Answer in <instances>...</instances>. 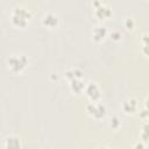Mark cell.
I'll list each match as a JSON object with an SVG mask.
<instances>
[{
  "instance_id": "1",
  "label": "cell",
  "mask_w": 149,
  "mask_h": 149,
  "mask_svg": "<svg viewBox=\"0 0 149 149\" xmlns=\"http://www.w3.org/2000/svg\"><path fill=\"white\" fill-rule=\"evenodd\" d=\"M31 17V13L28 8L23 6H16L13 8V12L10 14V21L14 26L19 28H23L28 24L29 20Z\"/></svg>"
},
{
  "instance_id": "2",
  "label": "cell",
  "mask_w": 149,
  "mask_h": 149,
  "mask_svg": "<svg viewBox=\"0 0 149 149\" xmlns=\"http://www.w3.org/2000/svg\"><path fill=\"white\" fill-rule=\"evenodd\" d=\"M7 65L12 72H22L28 65V58L24 55H12L7 58Z\"/></svg>"
},
{
  "instance_id": "3",
  "label": "cell",
  "mask_w": 149,
  "mask_h": 149,
  "mask_svg": "<svg viewBox=\"0 0 149 149\" xmlns=\"http://www.w3.org/2000/svg\"><path fill=\"white\" fill-rule=\"evenodd\" d=\"M86 112L95 119H101L106 114V106L102 102H92L91 101L86 105Z\"/></svg>"
},
{
  "instance_id": "4",
  "label": "cell",
  "mask_w": 149,
  "mask_h": 149,
  "mask_svg": "<svg viewBox=\"0 0 149 149\" xmlns=\"http://www.w3.org/2000/svg\"><path fill=\"white\" fill-rule=\"evenodd\" d=\"M93 6H94V15L98 19L104 20L112 15V9L106 3L101 2V1H94Z\"/></svg>"
},
{
  "instance_id": "5",
  "label": "cell",
  "mask_w": 149,
  "mask_h": 149,
  "mask_svg": "<svg viewBox=\"0 0 149 149\" xmlns=\"http://www.w3.org/2000/svg\"><path fill=\"white\" fill-rule=\"evenodd\" d=\"M85 93L87 95V98L90 99V101L92 102H99L100 98H101V92H100V88L99 86L95 84V83H88L86 86H85Z\"/></svg>"
},
{
  "instance_id": "6",
  "label": "cell",
  "mask_w": 149,
  "mask_h": 149,
  "mask_svg": "<svg viewBox=\"0 0 149 149\" xmlns=\"http://www.w3.org/2000/svg\"><path fill=\"white\" fill-rule=\"evenodd\" d=\"M58 22H59V19L57 14H55L54 12H47L42 16V23L48 28H56L58 26Z\"/></svg>"
},
{
  "instance_id": "7",
  "label": "cell",
  "mask_w": 149,
  "mask_h": 149,
  "mask_svg": "<svg viewBox=\"0 0 149 149\" xmlns=\"http://www.w3.org/2000/svg\"><path fill=\"white\" fill-rule=\"evenodd\" d=\"M139 109V102L135 98H128L122 102V111L126 114H134Z\"/></svg>"
},
{
  "instance_id": "8",
  "label": "cell",
  "mask_w": 149,
  "mask_h": 149,
  "mask_svg": "<svg viewBox=\"0 0 149 149\" xmlns=\"http://www.w3.org/2000/svg\"><path fill=\"white\" fill-rule=\"evenodd\" d=\"M3 147L5 149H21V142L20 139L16 135H7L3 142Z\"/></svg>"
},
{
  "instance_id": "9",
  "label": "cell",
  "mask_w": 149,
  "mask_h": 149,
  "mask_svg": "<svg viewBox=\"0 0 149 149\" xmlns=\"http://www.w3.org/2000/svg\"><path fill=\"white\" fill-rule=\"evenodd\" d=\"M107 28H106V26H104V24H98V26H95L94 28H93V30H92V37H93V40L95 41V42H100V41H102L106 36H107Z\"/></svg>"
},
{
  "instance_id": "10",
  "label": "cell",
  "mask_w": 149,
  "mask_h": 149,
  "mask_svg": "<svg viewBox=\"0 0 149 149\" xmlns=\"http://www.w3.org/2000/svg\"><path fill=\"white\" fill-rule=\"evenodd\" d=\"M64 77L71 81L73 79H81L83 77V71L78 68H71V69H68L65 72H64Z\"/></svg>"
},
{
  "instance_id": "11",
  "label": "cell",
  "mask_w": 149,
  "mask_h": 149,
  "mask_svg": "<svg viewBox=\"0 0 149 149\" xmlns=\"http://www.w3.org/2000/svg\"><path fill=\"white\" fill-rule=\"evenodd\" d=\"M70 88L73 93H81L85 90V84L81 79H73L70 81Z\"/></svg>"
},
{
  "instance_id": "12",
  "label": "cell",
  "mask_w": 149,
  "mask_h": 149,
  "mask_svg": "<svg viewBox=\"0 0 149 149\" xmlns=\"http://www.w3.org/2000/svg\"><path fill=\"white\" fill-rule=\"evenodd\" d=\"M140 140L143 142L149 141V122H144L141 127V133H140Z\"/></svg>"
},
{
  "instance_id": "13",
  "label": "cell",
  "mask_w": 149,
  "mask_h": 149,
  "mask_svg": "<svg viewBox=\"0 0 149 149\" xmlns=\"http://www.w3.org/2000/svg\"><path fill=\"white\" fill-rule=\"evenodd\" d=\"M109 126H111V128H113V129L120 128L121 121H120V119H119L118 115H113V116L111 118V120H109Z\"/></svg>"
},
{
  "instance_id": "14",
  "label": "cell",
  "mask_w": 149,
  "mask_h": 149,
  "mask_svg": "<svg viewBox=\"0 0 149 149\" xmlns=\"http://www.w3.org/2000/svg\"><path fill=\"white\" fill-rule=\"evenodd\" d=\"M123 26L125 28H127L128 30H133L135 28V20L133 17H126L123 20Z\"/></svg>"
},
{
  "instance_id": "15",
  "label": "cell",
  "mask_w": 149,
  "mask_h": 149,
  "mask_svg": "<svg viewBox=\"0 0 149 149\" xmlns=\"http://www.w3.org/2000/svg\"><path fill=\"white\" fill-rule=\"evenodd\" d=\"M141 45H149V33H143L141 36Z\"/></svg>"
},
{
  "instance_id": "16",
  "label": "cell",
  "mask_w": 149,
  "mask_h": 149,
  "mask_svg": "<svg viewBox=\"0 0 149 149\" xmlns=\"http://www.w3.org/2000/svg\"><path fill=\"white\" fill-rule=\"evenodd\" d=\"M140 118L143 119V120H148V119H149V109H147V108L143 107V108L140 111Z\"/></svg>"
},
{
  "instance_id": "17",
  "label": "cell",
  "mask_w": 149,
  "mask_h": 149,
  "mask_svg": "<svg viewBox=\"0 0 149 149\" xmlns=\"http://www.w3.org/2000/svg\"><path fill=\"white\" fill-rule=\"evenodd\" d=\"M133 149H146V143H144L143 141L139 140L137 142H135V143H134Z\"/></svg>"
},
{
  "instance_id": "18",
  "label": "cell",
  "mask_w": 149,
  "mask_h": 149,
  "mask_svg": "<svg viewBox=\"0 0 149 149\" xmlns=\"http://www.w3.org/2000/svg\"><path fill=\"white\" fill-rule=\"evenodd\" d=\"M111 37H112V40H114V41H119V40L121 38V33H120L119 30H113V31L111 33Z\"/></svg>"
},
{
  "instance_id": "19",
  "label": "cell",
  "mask_w": 149,
  "mask_h": 149,
  "mask_svg": "<svg viewBox=\"0 0 149 149\" xmlns=\"http://www.w3.org/2000/svg\"><path fill=\"white\" fill-rule=\"evenodd\" d=\"M141 51L144 56L149 57V45H141Z\"/></svg>"
},
{
  "instance_id": "20",
  "label": "cell",
  "mask_w": 149,
  "mask_h": 149,
  "mask_svg": "<svg viewBox=\"0 0 149 149\" xmlns=\"http://www.w3.org/2000/svg\"><path fill=\"white\" fill-rule=\"evenodd\" d=\"M144 108L149 109V97H147V98L144 99Z\"/></svg>"
},
{
  "instance_id": "21",
  "label": "cell",
  "mask_w": 149,
  "mask_h": 149,
  "mask_svg": "<svg viewBox=\"0 0 149 149\" xmlns=\"http://www.w3.org/2000/svg\"><path fill=\"white\" fill-rule=\"evenodd\" d=\"M98 149H111V148L108 146H106V144H101V146L98 147Z\"/></svg>"
}]
</instances>
